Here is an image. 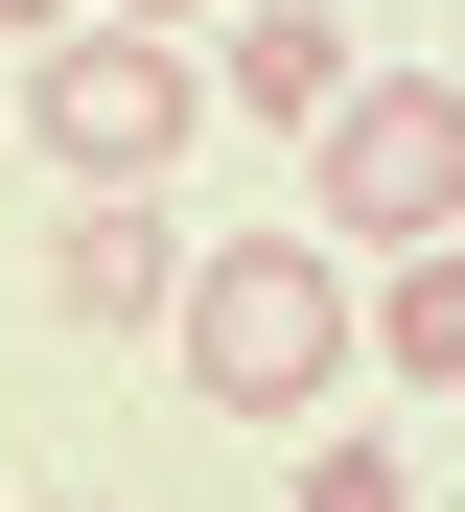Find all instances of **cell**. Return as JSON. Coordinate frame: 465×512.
<instances>
[{"label":"cell","instance_id":"1","mask_svg":"<svg viewBox=\"0 0 465 512\" xmlns=\"http://www.w3.org/2000/svg\"><path fill=\"white\" fill-rule=\"evenodd\" d=\"M163 326H186V396H210V419H303L326 350H349V256L326 233H210Z\"/></svg>","mask_w":465,"mask_h":512},{"label":"cell","instance_id":"2","mask_svg":"<svg viewBox=\"0 0 465 512\" xmlns=\"http://www.w3.org/2000/svg\"><path fill=\"white\" fill-rule=\"evenodd\" d=\"M303 233L326 256H419V233H465V94H442V70H349V94H326V140H303Z\"/></svg>","mask_w":465,"mask_h":512},{"label":"cell","instance_id":"3","mask_svg":"<svg viewBox=\"0 0 465 512\" xmlns=\"http://www.w3.org/2000/svg\"><path fill=\"white\" fill-rule=\"evenodd\" d=\"M24 117L93 163V187H163V163H186V117H210V70H186L163 24H70V47H24Z\"/></svg>","mask_w":465,"mask_h":512},{"label":"cell","instance_id":"4","mask_svg":"<svg viewBox=\"0 0 465 512\" xmlns=\"http://www.w3.org/2000/svg\"><path fill=\"white\" fill-rule=\"evenodd\" d=\"M47 303H70V326H163V303H186V233H163V187H93V210L47 233Z\"/></svg>","mask_w":465,"mask_h":512},{"label":"cell","instance_id":"5","mask_svg":"<svg viewBox=\"0 0 465 512\" xmlns=\"http://www.w3.org/2000/svg\"><path fill=\"white\" fill-rule=\"evenodd\" d=\"M210 94H233V117H279V140H326V94H349V24H326V0H256Z\"/></svg>","mask_w":465,"mask_h":512},{"label":"cell","instance_id":"6","mask_svg":"<svg viewBox=\"0 0 465 512\" xmlns=\"http://www.w3.org/2000/svg\"><path fill=\"white\" fill-rule=\"evenodd\" d=\"M349 326H372V350H396L419 396H465V256H442V233H419V256H396V280H372Z\"/></svg>","mask_w":465,"mask_h":512},{"label":"cell","instance_id":"7","mask_svg":"<svg viewBox=\"0 0 465 512\" xmlns=\"http://www.w3.org/2000/svg\"><path fill=\"white\" fill-rule=\"evenodd\" d=\"M303 512H419V466L396 443H303Z\"/></svg>","mask_w":465,"mask_h":512},{"label":"cell","instance_id":"8","mask_svg":"<svg viewBox=\"0 0 465 512\" xmlns=\"http://www.w3.org/2000/svg\"><path fill=\"white\" fill-rule=\"evenodd\" d=\"M93 24H186V0H93Z\"/></svg>","mask_w":465,"mask_h":512},{"label":"cell","instance_id":"9","mask_svg":"<svg viewBox=\"0 0 465 512\" xmlns=\"http://www.w3.org/2000/svg\"><path fill=\"white\" fill-rule=\"evenodd\" d=\"M0 47H47V0H0Z\"/></svg>","mask_w":465,"mask_h":512}]
</instances>
